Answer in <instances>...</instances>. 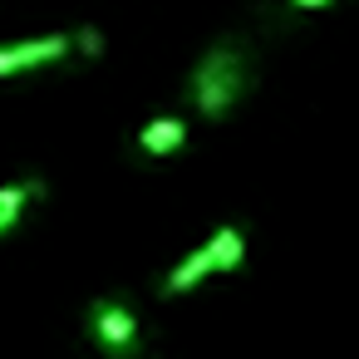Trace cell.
Listing matches in <instances>:
<instances>
[{
    "mask_svg": "<svg viewBox=\"0 0 359 359\" xmlns=\"http://www.w3.org/2000/svg\"><path fill=\"white\" fill-rule=\"evenodd\" d=\"M246 94V55L236 45H212L192 69V104L202 118H226Z\"/></svg>",
    "mask_w": 359,
    "mask_h": 359,
    "instance_id": "obj_1",
    "label": "cell"
},
{
    "mask_svg": "<svg viewBox=\"0 0 359 359\" xmlns=\"http://www.w3.org/2000/svg\"><path fill=\"white\" fill-rule=\"evenodd\" d=\"M89 334H94V344H99L109 359H128V354L138 349V315H133L123 300L99 295V300L89 305Z\"/></svg>",
    "mask_w": 359,
    "mask_h": 359,
    "instance_id": "obj_2",
    "label": "cell"
},
{
    "mask_svg": "<svg viewBox=\"0 0 359 359\" xmlns=\"http://www.w3.org/2000/svg\"><path fill=\"white\" fill-rule=\"evenodd\" d=\"M74 55V40L69 35H40V40H15V45H0V79H15V74H30L40 65H55Z\"/></svg>",
    "mask_w": 359,
    "mask_h": 359,
    "instance_id": "obj_3",
    "label": "cell"
},
{
    "mask_svg": "<svg viewBox=\"0 0 359 359\" xmlns=\"http://www.w3.org/2000/svg\"><path fill=\"white\" fill-rule=\"evenodd\" d=\"M182 143H187V123L182 118H153V123L138 128V153L143 158H168Z\"/></svg>",
    "mask_w": 359,
    "mask_h": 359,
    "instance_id": "obj_4",
    "label": "cell"
},
{
    "mask_svg": "<svg viewBox=\"0 0 359 359\" xmlns=\"http://www.w3.org/2000/svg\"><path fill=\"white\" fill-rule=\"evenodd\" d=\"M40 197H45V177H25V182H6V187H0V236H6L30 212V202H40Z\"/></svg>",
    "mask_w": 359,
    "mask_h": 359,
    "instance_id": "obj_5",
    "label": "cell"
},
{
    "mask_svg": "<svg viewBox=\"0 0 359 359\" xmlns=\"http://www.w3.org/2000/svg\"><path fill=\"white\" fill-rule=\"evenodd\" d=\"M207 276H217V261H212V246H197L182 266H172V271H168L163 295H182V290H192V285H197V280H207Z\"/></svg>",
    "mask_w": 359,
    "mask_h": 359,
    "instance_id": "obj_6",
    "label": "cell"
},
{
    "mask_svg": "<svg viewBox=\"0 0 359 359\" xmlns=\"http://www.w3.org/2000/svg\"><path fill=\"white\" fill-rule=\"evenodd\" d=\"M207 246H212L217 276H222V271H236V266H241V251H246V241H241V231H236V226H217Z\"/></svg>",
    "mask_w": 359,
    "mask_h": 359,
    "instance_id": "obj_7",
    "label": "cell"
},
{
    "mask_svg": "<svg viewBox=\"0 0 359 359\" xmlns=\"http://www.w3.org/2000/svg\"><path fill=\"white\" fill-rule=\"evenodd\" d=\"M69 40H74V55H84V60H99L104 55V30H94V25H79Z\"/></svg>",
    "mask_w": 359,
    "mask_h": 359,
    "instance_id": "obj_8",
    "label": "cell"
},
{
    "mask_svg": "<svg viewBox=\"0 0 359 359\" xmlns=\"http://www.w3.org/2000/svg\"><path fill=\"white\" fill-rule=\"evenodd\" d=\"M295 11H320V6H330V0H290Z\"/></svg>",
    "mask_w": 359,
    "mask_h": 359,
    "instance_id": "obj_9",
    "label": "cell"
}]
</instances>
